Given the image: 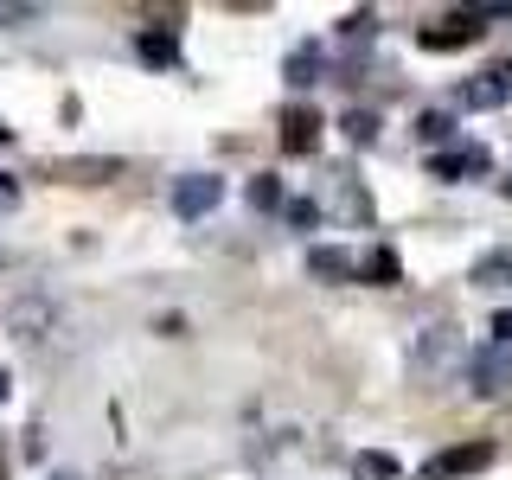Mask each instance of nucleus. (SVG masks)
Wrapping results in <instances>:
<instances>
[{
	"label": "nucleus",
	"instance_id": "obj_1",
	"mask_svg": "<svg viewBox=\"0 0 512 480\" xmlns=\"http://www.w3.org/2000/svg\"><path fill=\"white\" fill-rule=\"evenodd\" d=\"M455 359H468V352H461V327H429L423 340H416V352H410V372L416 378H442Z\"/></svg>",
	"mask_w": 512,
	"mask_h": 480
},
{
	"label": "nucleus",
	"instance_id": "obj_2",
	"mask_svg": "<svg viewBox=\"0 0 512 480\" xmlns=\"http://www.w3.org/2000/svg\"><path fill=\"white\" fill-rule=\"evenodd\" d=\"M461 365H468V384H474L480 397L512 391V346H474Z\"/></svg>",
	"mask_w": 512,
	"mask_h": 480
},
{
	"label": "nucleus",
	"instance_id": "obj_3",
	"mask_svg": "<svg viewBox=\"0 0 512 480\" xmlns=\"http://www.w3.org/2000/svg\"><path fill=\"white\" fill-rule=\"evenodd\" d=\"M493 461V448L487 442H468V448H442V455H429L423 461V474L416 480H468V474H480Z\"/></svg>",
	"mask_w": 512,
	"mask_h": 480
},
{
	"label": "nucleus",
	"instance_id": "obj_4",
	"mask_svg": "<svg viewBox=\"0 0 512 480\" xmlns=\"http://www.w3.org/2000/svg\"><path fill=\"white\" fill-rule=\"evenodd\" d=\"M52 327H58L52 295H20V301L7 308V333H13V340H45Z\"/></svg>",
	"mask_w": 512,
	"mask_h": 480
},
{
	"label": "nucleus",
	"instance_id": "obj_5",
	"mask_svg": "<svg viewBox=\"0 0 512 480\" xmlns=\"http://www.w3.org/2000/svg\"><path fill=\"white\" fill-rule=\"evenodd\" d=\"M512 103V64H487L461 84V109H500Z\"/></svg>",
	"mask_w": 512,
	"mask_h": 480
},
{
	"label": "nucleus",
	"instance_id": "obj_6",
	"mask_svg": "<svg viewBox=\"0 0 512 480\" xmlns=\"http://www.w3.org/2000/svg\"><path fill=\"white\" fill-rule=\"evenodd\" d=\"M487 167H493V154L480 148V141H461V148H448V154H429V173H436V180H480Z\"/></svg>",
	"mask_w": 512,
	"mask_h": 480
},
{
	"label": "nucleus",
	"instance_id": "obj_7",
	"mask_svg": "<svg viewBox=\"0 0 512 480\" xmlns=\"http://www.w3.org/2000/svg\"><path fill=\"white\" fill-rule=\"evenodd\" d=\"M218 199H224V180H218V173H186V180L173 186V212H180V218H205Z\"/></svg>",
	"mask_w": 512,
	"mask_h": 480
},
{
	"label": "nucleus",
	"instance_id": "obj_8",
	"mask_svg": "<svg viewBox=\"0 0 512 480\" xmlns=\"http://www.w3.org/2000/svg\"><path fill=\"white\" fill-rule=\"evenodd\" d=\"M52 180H71V186H96V180H116L122 160L116 154H77V160H45Z\"/></svg>",
	"mask_w": 512,
	"mask_h": 480
},
{
	"label": "nucleus",
	"instance_id": "obj_9",
	"mask_svg": "<svg viewBox=\"0 0 512 480\" xmlns=\"http://www.w3.org/2000/svg\"><path fill=\"white\" fill-rule=\"evenodd\" d=\"M314 148H320V109L288 103L282 109V154H314Z\"/></svg>",
	"mask_w": 512,
	"mask_h": 480
},
{
	"label": "nucleus",
	"instance_id": "obj_10",
	"mask_svg": "<svg viewBox=\"0 0 512 480\" xmlns=\"http://www.w3.org/2000/svg\"><path fill=\"white\" fill-rule=\"evenodd\" d=\"M480 39V13H455V20H442V26H429L423 39V52H455V45H474Z\"/></svg>",
	"mask_w": 512,
	"mask_h": 480
},
{
	"label": "nucleus",
	"instance_id": "obj_11",
	"mask_svg": "<svg viewBox=\"0 0 512 480\" xmlns=\"http://www.w3.org/2000/svg\"><path fill=\"white\" fill-rule=\"evenodd\" d=\"M135 52H141V64H154V71H180V32H173V26H148L135 39Z\"/></svg>",
	"mask_w": 512,
	"mask_h": 480
},
{
	"label": "nucleus",
	"instance_id": "obj_12",
	"mask_svg": "<svg viewBox=\"0 0 512 480\" xmlns=\"http://www.w3.org/2000/svg\"><path fill=\"white\" fill-rule=\"evenodd\" d=\"M308 276H320V282H352V276H359V263H352L346 250H333V244H308Z\"/></svg>",
	"mask_w": 512,
	"mask_h": 480
},
{
	"label": "nucleus",
	"instance_id": "obj_13",
	"mask_svg": "<svg viewBox=\"0 0 512 480\" xmlns=\"http://www.w3.org/2000/svg\"><path fill=\"white\" fill-rule=\"evenodd\" d=\"M320 71H327V52H320V45H301V52H288V84L295 90H308V84H320Z\"/></svg>",
	"mask_w": 512,
	"mask_h": 480
},
{
	"label": "nucleus",
	"instance_id": "obj_14",
	"mask_svg": "<svg viewBox=\"0 0 512 480\" xmlns=\"http://www.w3.org/2000/svg\"><path fill=\"white\" fill-rule=\"evenodd\" d=\"M468 282H474V288H506V282H512V250H487V256L468 269Z\"/></svg>",
	"mask_w": 512,
	"mask_h": 480
},
{
	"label": "nucleus",
	"instance_id": "obj_15",
	"mask_svg": "<svg viewBox=\"0 0 512 480\" xmlns=\"http://www.w3.org/2000/svg\"><path fill=\"white\" fill-rule=\"evenodd\" d=\"M340 128H346L352 148H372V141H378V116H372V109H359V103H352L346 116H340Z\"/></svg>",
	"mask_w": 512,
	"mask_h": 480
},
{
	"label": "nucleus",
	"instance_id": "obj_16",
	"mask_svg": "<svg viewBox=\"0 0 512 480\" xmlns=\"http://www.w3.org/2000/svg\"><path fill=\"white\" fill-rule=\"evenodd\" d=\"M359 276H365V282H378V288L404 282V269H397V250H372V256L359 263Z\"/></svg>",
	"mask_w": 512,
	"mask_h": 480
},
{
	"label": "nucleus",
	"instance_id": "obj_17",
	"mask_svg": "<svg viewBox=\"0 0 512 480\" xmlns=\"http://www.w3.org/2000/svg\"><path fill=\"white\" fill-rule=\"evenodd\" d=\"M244 199H250V212H276V205H282V180H276V173H256V180L244 186Z\"/></svg>",
	"mask_w": 512,
	"mask_h": 480
},
{
	"label": "nucleus",
	"instance_id": "obj_18",
	"mask_svg": "<svg viewBox=\"0 0 512 480\" xmlns=\"http://www.w3.org/2000/svg\"><path fill=\"white\" fill-rule=\"evenodd\" d=\"M448 135H455V116H448V109H423V116H416V141L436 148V141H448Z\"/></svg>",
	"mask_w": 512,
	"mask_h": 480
},
{
	"label": "nucleus",
	"instance_id": "obj_19",
	"mask_svg": "<svg viewBox=\"0 0 512 480\" xmlns=\"http://www.w3.org/2000/svg\"><path fill=\"white\" fill-rule=\"evenodd\" d=\"M372 32H378V13H372V7H359V13H346V20H340V39H346V45H365Z\"/></svg>",
	"mask_w": 512,
	"mask_h": 480
},
{
	"label": "nucleus",
	"instance_id": "obj_20",
	"mask_svg": "<svg viewBox=\"0 0 512 480\" xmlns=\"http://www.w3.org/2000/svg\"><path fill=\"white\" fill-rule=\"evenodd\" d=\"M404 468H397L391 455H378V448H359V480H397Z\"/></svg>",
	"mask_w": 512,
	"mask_h": 480
},
{
	"label": "nucleus",
	"instance_id": "obj_21",
	"mask_svg": "<svg viewBox=\"0 0 512 480\" xmlns=\"http://www.w3.org/2000/svg\"><path fill=\"white\" fill-rule=\"evenodd\" d=\"M282 218L295 224V231H314V224H320V205H314V199H288V205H282Z\"/></svg>",
	"mask_w": 512,
	"mask_h": 480
},
{
	"label": "nucleus",
	"instance_id": "obj_22",
	"mask_svg": "<svg viewBox=\"0 0 512 480\" xmlns=\"http://www.w3.org/2000/svg\"><path fill=\"white\" fill-rule=\"evenodd\" d=\"M340 205H346V212L359 218V224H372V199H365V186H346V192H340Z\"/></svg>",
	"mask_w": 512,
	"mask_h": 480
},
{
	"label": "nucleus",
	"instance_id": "obj_23",
	"mask_svg": "<svg viewBox=\"0 0 512 480\" xmlns=\"http://www.w3.org/2000/svg\"><path fill=\"white\" fill-rule=\"evenodd\" d=\"M13 205H20V180H13V173H0V212H13Z\"/></svg>",
	"mask_w": 512,
	"mask_h": 480
},
{
	"label": "nucleus",
	"instance_id": "obj_24",
	"mask_svg": "<svg viewBox=\"0 0 512 480\" xmlns=\"http://www.w3.org/2000/svg\"><path fill=\"white\" fill-rule=\"evenodd\" d=\"M493 346H512V308L493 314Z\"/></svg>",
	"mask_w": 512,
	"mask_h": 480
},
{
	"label": "nucleus",
	"instance_id": "obj_25",
	"mask_svg": "<svg viewBox=\"0 0 512 480\" xmlns=\"http://www.w3.org/2000/svg\"><path fill=\"white\" fill-rule=\"evenodd\" d=\"M20 20H32V7H0V26H20Z\"/></svg>",
	"mask_w": 512,
	"mask_h": 480
},
{
	"label": "nucleus",
	"instance_id": "obj_26",
	"mask_svg": "<svg viewBox=\"0 0 512 480\" xmlns=\"http://www.w3.org/2000/svg\"><path fill=\"white\" fill-rule=\"evenodd\" d=\"M7 391H13V378H7V372H0V404H7Z\"/></svg>",
	"mask_w": 512,
	"mask_h": 480
},
{
	"label": "nucleus",
	"instance_id": "obj_27",
	"mask_svg": "<svg viewBox=\"0 0 512 480\" xmlns=\"http://www.w3.org/2000/svg\"><path fill=\"white\" fill-rule=\"evenodd\" d=\"M500 192H506V199H512V180H500Z\"/></svg>",
	"mask_w": 512,
	"mask_h": 480
},
{
	"label": "nucleus",
	"instance_id": "obj_28",
	"mask_svg": "<svg viewBox=\"0 0 512 480\" xmlns=\"http://www.w3.org/2000/svg\"><path fill=\"white\" fill-rule=\"evenodd\" d=\"M7 135H13V128H7V122H0V141H7Z\"/></svg>",
	"mask_w": 512,
	"mask_h": 480
},
{
	"label": "nucleus",
	"instance_id": "obj_29",
	"mask_svg": "<svg viewBox=\"0 0 512 480\" xmlns=\"http://www.w3.org/2000/svg\"><path fill=\"white\" fill-rule=\"evenodd\" d=\"M52 480H77V474H52Z\"/></svg>",
	"mask_w": 512,
	"mask_h": 480
},
{
	"label": "nucleus",
	"instance_id": "obj_30",
	"mask_svg": "<svg viewBox=\"0 0 512 480\" xmlns=\"http://www.w3.org/2000/svg\"><path fill=\"white\" fill-rule=\"evenodd\" d=\"M0 480H7V461H0Z\"/></svg>",
	"mask_w": 512,
	"mask_h": 480
}]
</instances>
